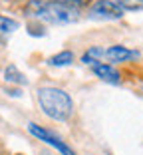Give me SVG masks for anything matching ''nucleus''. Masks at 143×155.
I'll return each mask as SVG.
<instances>
[{
	"label": "nucleus",
	"mask_w": 143,
	"mask_h": 155,
	"mask_svg": "<svg viewBox=\"0 0 143 155\" xmlns=\"http://www.w3.org/2000/svg\"><path fill=\"white\" fill-rule=\"evenodd\" d=\"M26 16L38 20V22L66 26V24L80 20V8H72V6L60 4L54 0H30L26 4Z\"/></svg>",
	"instance_id": "nucleus-1"
},
{
	"label": "nucleus",
	"mask_w": 143,
	"mask_h": 155,
	"mask_svg": "<svg viewBox=\"0 0 143 155\" xmlns=\"http://www.w3.org/2000/svg\"><path fill=\"white\" fill-rule=\"evenodd\" d=\"M40 110L54 121H68L74 114V101L68 91L56 86H44L36 94Z\"/></svg>",
	"instance_id": "nucleus-2"
},
{
	"label": "nucleus",
	"mask_w": 143,
	"mask_h": 155,
	"mask_svg": "<svg viewBox=\"0 0 143 155\" xmlns=\"http://www.w3.org/2000/svg\"><path fill=\"white\" fill-rule=\"evenodd\" d=\"M139 52L129 50L125 46H109V48H102V46H92L83 52L82 62L86 66H96V64H123V62H131L137 60Z\"/></svg>",
	"instance_id": "nucleus-3"
},
{
	"label": "nucleus",
	"mask_w": 143,
	"mask_h": 155,
	"mask_svg": "<svg viewBox=\"0 0 143 155\" xmlns=\"http://www.w3.org/2000/svg\"><path fill=\"white\" fill-rule=\"evenodd\" d=\"M28 131L32 133L36 139H40V141H44L46 145H50V147H54L56 151L60 155H76V151L72 149V147L68 145V143H64L60 139V137L56 135L54 131H50V129H46V127H42V125H38V123H34V121H30L28 123Z\"/></svg>",
	"instance_id": "nucleus-4"
},
{
	"label": "nucleus",
	"mask_w": 143,
	"mask_h": 155,
	"mask_svg": "<svg viewBox=\"0 0 143 155\" xmlns=\"http://www.w3.org/2000/svg\"><path fill=\"white\" fill-rule=\"evenodd\" d=\"M123 14L125 10H121L113 0H93L88 10V16L92 20H107V22L123 18Z\"/></svg>",
	"instance_id": "nucleus-5"
},
{
	"label": "nucleus",
	"mask_w": 143,
	"mask_h": 155,
	"mask_svg": "<svg viewBox=\"0 0 143 155\" xmlns=\"http://www.w3.org/2000/svg\"><path fill=\"white\" fill-rule=\"evenodd\" d=\"M92 72L96 74L102 82L113 84V86H117V84L121 82V74L115 70L113 64H96V66H92Z\"/></svg>",
	"instance_id": "nucleus-6"
},
{
	"label": "nucleus",
	"mask_w": 143,
	"mask_h": 155,
	"mask_svg": "<svg viewBox=\"0 0 143 155\" xmlns=\"http://www.w3.org/2000/svg\"><path fill=\"white\" fill-rule=\"evenodd\" d=\"M72 62H74V54L70 50H64V52H60V54L48 58V66H52V68H66V66H70Z\"/></svg>",
	"instance_id": "nucleus-7"
},
{
	"label": "nucleus",
	"mask_w": 143,
	"mask_h": 155,
	"mask_svg": "<svg viewBox=\"0 0 143 155\" xmlns=\"http://www.w3.org/2000/svg\"><path fill=\"white\" fill-rule=\"evenodd\" d=\"M4 80L8 84H18V86H26V78H24V74L20 72L16 66H6L4 70Z\"/></svg>",
	"instance_id": "nucleus-8"
},
{
	"label": "nucleus",
	"mask_w": 143,
	"mask_h": 155,
	"mask_svg": "<svg viewBox=\"0 0 143 155\" xmlns=\"http://www.w3.org/2000/svg\"><path fill=\"white\" fill-rule=\"evenodd\" d=\"M14 30H18V22L12 20V18H8V16H2V14H0V42L6 40Z\"/></svg>",
	"instance_id": "nucleus-9"
},
{
	"label": "nucleus",
	"mask_w": 143,
	"mask_h": 155,
	"mask_svg": "<svg viewBox=\"0 0 143 155\" xmlns=\"http://www.w3.org/2000/svg\"><path fill=\"white\" fill-rule=\"evenodd\" d=\"M113 2L125 12H139V10H143V0H113Z\"/></svg>",
	"instance_id": "nucleus-10"
},
{
	"label": "nucleus",
	"mask_w": 143,
	"mask_h": 155,
	"mask_svg": "<svg viewBox=\"0 0 143 155\" xmlns=\"http://www.w3.org/2000/svg\"><path fill=\"white\" fill-rule=\"evenodd\" d=\"M14 155H24V153H14Z\"/></svg>",
	"instance_id": "nucleus-11"
}]
</instances>
